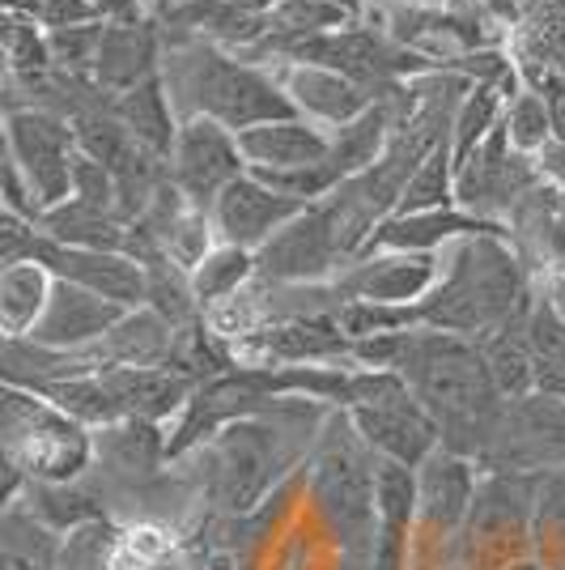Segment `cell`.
Listing matches in <instances>:
<instances>
[{"label": "cell", "instance_id": "obj_1", "mask_svg": "<svg viewBox=\"0 0 565 570\" xmlns=\"http://www.w3.org/2000/svg\"><path fill=\"white\" fill-rule=\"evenodd\" d=\"M162 81L179 119L205 116L230 132L298 116L277 72L205 39H175L162 56Z\"/></svg>", "mask_w": 565, "mask_h": 570}, {"label": "cell", "instance_id": "obj_2", "mask_svg": "<svg viewBox=\"0 0 565 570\" xmlns=\"http://www.w3.org/2000/svg\"><path fill=\"white\" fill-rule=\"evenodd\" d=\"M523 264L506 235L459 238L443 252V277L422 303L425 328L480 341L523 315Z\"/></svg>", "mask_w": 565, "mask_h": 570}, {"label": "cell", "instance_id": "obj_3", "mask_svg": "<svg viewBox=\"0 0 565 570\" xmlns=\"http://www.w3.org/2000/svg\"><path fill=\"white\" fill-rule=\"evenodd\" d=\"M396 371L413 387V396L438 417L443 448L455 443V434H485L502 413V392L480 354V341L472 336L413 328Z\"/></svg>", "mask_w": 565, "mask_h": 570}, {"label": "cell", "instance_id": "obj_4", "mask_svg": "<svg viewBox=\"0 0 565 570\" xmlns=\"http://www.w3.org/2000/svg\"><path fill=\"white\" fill-rule=\"evenodd\" d=\"M0 434H4V464H13L30 481L69 485L95 460V430L72 422L30 387L4 383L0 396Z\"/></svg>", "mask_w": 565, "mask_h": 570}, {"label": "cell", "instance_id": "obj_5", "mask_svg": "<svg viewBox=\"0 0 565 570\" xmlns=\"http://www.w3.org/2000/svg\"><path fill=\"white\" fill-rule=\"evenodd\" d=\"M375 460L354 422L340 413L315 460V502L340 537H375Z\"/></svg>", "mask_w": 565, "mask_h": 570}, {"label": "cell", "instance_id": "obj_6", "mask_svg": "<svg viewBox=\"0 0 565 570\" xmlns=\"http://www.w3.org/2000/svg\"><path fill=\"white\" fill-rule=\"evenodd\" d=\"M349 268V252L328 200L307 205L272 243L256 252V277L264 285H324Z\"/></svg>", "mask_w": 565, "mask_h": 570}, {"label": "cell", "instance_id": "obj_7", "mask_svg": "<svg viewBox=\"0 0 565 570\" xmlns=\"http://www.w3.org/2000/svg\"><path fill=\"white\" fill-rule=\"evenodd\" d=\"M4 158H13L30 188L39 191L43 209H56L72 196V163L77 132L72 119L48 107H9L4 116Z\"/></svg>", "mask_w": 565, "mask_h": 570}, {"label": "cell", "instance_id": "obj_8", "mask_svg": "<svg viewBox=\"0 0 565 570\" xmlns=\"http://www.w3.org/2000/svg\"><path fill=\"white\" fill-rule=\"evenodd\" d=\"M166 175L170 184L184 191V200L209 214L212 200L230 188L235 179L247 175V158L238 149V132L221 128L217 119H184L175 149L166 158Z\"/></svg>", "mask_w": 565, "mask_h": 570}, {"label": "cell", "instance_id": "obj_9", "mask_svg": "<svg viewBox=\"0 0 565 570\" xmlns=\"http://www.w3.org/2000/svg\"><path fill=\"white\" fill-rule=\"evenodd\" d=\"M532 188H541L536 158H523L511 145L506 124H497L494 137L455 170V205L476 217H489V222L515 214L518 200Z\"/></svg>", "mask_w": 565, "mask_h": 570}, {"label": "cell", "instance_id": "obj_10", "mask_svg": "<svg viewBox=\"0 0 565 570\" xmlns=\"http://www.w3.org/2000/svg\"><path fill=\"white\" fill-rule=\"evenodd\" d=\"M345 417L354 422V430L370 452L383 460H396L404 469H422L425 460L443 448V426L413 396V387H404L378 404H366V409H349Z\"/></svg>", "mask_w": 565, "mask_h": 570}, {"label": "cell", "instance_id": "obj_11", "mask_svg": "<svg viewBox=\"0 0 565 570\" xmlns=\"http://www.w3.org/2000/svg\"><path fill=\"white\" fill-rule=\"evenodd\" d=\"M34 261L43 264L56 282L95 289V294H102V298H111V303L128 311L149 307V273L128 252H86V247H65L56 238L39 235Z\"/></svg>", "mask_w": 565, "mask_h": 570}, {"label": "cell", "instance_id": "obj_12", "mask_svg": "<svg viewBox=\"0 0 565 570\" xmlns=\"http://www.w3.org/2000/svg\"><path fill=\"white\" fill-rule=\"evenodd\" d=\"M438 277H443V256L434 252H366L336 277V289L340 298L417 307L434 294Z\"/></svg>", "mask_w": 565, "mask_h": 570}, {"label": "cell", "instance_id": "obj_13", "mask_svg": "<svg viewBox=\"0 0 565 570\" xmlns=\"http://www.w3.org/2000/svg\"><path fill=\"white\" fill-rule=\"evenodd\" d=\"M303 209H307L303 200H289L281 191H272L264 179H256L247 170L242 179H235L230 188L212 200L209 217L221 243L242 247V252H259L264 243H272V238L281 235Z\"/></svg>", "mask_w": 565, "mask_h": 570}, {"label": "cell", "instance_id": "obj_14", "mask_svg": "<svg viewBox=\"0 0 565 570\" xmlns=\"http://www.w3.org/2000/svg\"><path fill=\"white\" fill-rule=\"evenodd\" d=\"M272 72L294 102V111L319 128H328V132L349 128L370 107H378V95L370 86H361L336 69H324V65H277Z\"/></svg>", "mask_w": 565, "mask_h": 570}, {"label": "cell", "instance_id": "obj_15", "mask_svg": "<svg viewBox=\"0 0 565 570\" xmlns=\"http://www.w3.org/2000/svg\"><path fill=\"white\" fill-rule=\"evenodd\" d=\"M476 490H480V481H476V464L468 455L438 448L417 469V523L434 537L464 532Z\"/></svg>", "mask_w": 565, "mask_h": 570}, {"label": "cell", "instance_id": "obj_16", "mask_svg": "<svg viewBox=\"0 0 565 570\" xmlns=\"http://www.w3.org/2000/svg\"><path fill=\"white\" fill-rule=\"evenodd\" d=\"M242 350L259 357V366H303V362H349L354 341L340 333L331 315H289L264 328L242 333Z\"/></svg>", "mask_w": 565, "mask_h": 570}, {"label": "cell", "instance_id": "obj_17", "mask_svg": "<svg viewBox=\"0 0 565 570\" xmlns=\"http://www.w3.org/2000/svg\"><path fill=\"white\" fill-rule=\"evenodd\" d=\"M417 528V469L375 460V537L370 570H408V541Z\"/></svg>", "mask_w": 565, "mask_h": 570}, {"label": "cell", "instance_id": "obj_18", "mask_svg": "<svg viewBox=\"0 0 565 570\" xmlns=\"http://www.w3.org/2000/svg\"><path fill=\"white\" fill-rule=\"evenodd\" d=\"M123 315H128V307H119V303L102 298L95 289H81V285L72 282H56L48 311L30 328V341L51 345V350H95Z\"/></svg>", "mask_w": 565, "mask_h": 570}, {"label": "cell", "instance_id": "obj_19", "mask_svg": "<svg viewBox=\"0 0 565 570\" xmlns=\"http://www.w3.org/2000/svg\"><path fill=\"white\" fill-rule=\"evenodd\" d=\"M480 235L511 238V222H489V217H476L468 209H459V205H450V209H434V214L387 217L375 235H370L366 252H434V256H443L450 243L480 238Z\"/></svg>", "mask_w": 565, "mask_h": 570}, {"label": "cell", "instance_id": "obj_20", "mask_svg": "<svg viewBox=\"0 0 565 570\" xmlns=\"http://www.w3.org/2000/svg\"><path fill=\"white\" fill-rule=\"evenodd\" d=\"M217 469H221V499L226 507H251L277 469V430L259 426V417H238L217 430Z\"/></svg>", "mask_w": 565, "mask_h": 570}, {"label": "cell", "instance_id": "obj_21", "mask_svg": "<svg viewBox=\"0 0 565 570\" xmlns=\"http://www.w3.org/2000/svg\"><path fill=\"white\" fill-rule=\"evenodd\" d=\"M158 26H162L158 18H149V22H107L95 65V86L102 95L119 98L162 72L166 51Z\"/></svg>", "mask_w": 565, "mask_h": 570}, {"label": "cell", "instance_id": "obj_22", "mask_svg": "<svg viewBox=\"0 0 565 570\" xmlns=\"http://www.w3.org/2000/svg\"><path fill=\"white\" fill-rule=\"evenodd\" d=\"M98 375L116 392L123 417H141L158 426L166 417H184V409L200 387V380L179 366H107Z\"/></svg>", "mask_w": 565, "mask_h": 570}, {"label": "cell", "instance_id": "obj_23", "mask_svg": "<svg viewBox=\"0 0 565 570\" xmlns=\"http://www.w3.org/2000/svg\"><path fill=\"white\" fill-rule=\"evenodd\" d=\"M331 137L328 128L310 124L303 116L289 119H268L247 132H238V149L247 158V170H294V167H315L331 158Z\"/></svg>", "mask_w": 565, "mask_h": 570}, {"label": "cell", "instance_id": "obj_24", "mask_svg": "<svg viewBox=\"0 0 565 570\" xmlns=\"http://www.w3.org/2000/svg\"><path fill=\"white\" fill-rule=\"evenodd\" d=\"M506 43L527 86L541 77H565V0H527L506 30Z\"/></svg>", "mask_w": 565, "mask_h": 570}, {"label": "cell", "instance_id": "obj_25", "mask_svg": "<svg viewBox=\"0 0 565 570\" xmlns=\"http://www.w3.org/2000/svg\"><path fill=\"white\" fill-rule=\"evenodd\" d=\"M179 350V328L153 307H137L98 341L90 357L98 371L107 366H170Z\"/></svg>", "mask_w": 565, "mask_h": 570}, {"label": "cell", "instance_id": "obj_26", "mask_svg": "<svg viewBox=\"0 0 565 570\" xmlns=\"http://www.w3.org/2000/svg\"><path fill=\"white\" fill-rule=\"evenodd\" d=\"M111 111L116 119L137 137V141L149 149V154H158V158H170V149H175V137H179V111H175V102H170V90H166L162 72L158 77H149L141 81L137 90H128V95H119L111 102Z\"/></svg>", "mask_w": 565, "mask_h": 570}, {"label": "cell", "instance_id": "obj_27", "mask_svg": "<svg viewBox=\"0 0 565 570\" xmlns=\"http://www.w3.org/2000/svg\"><path fill=\"white\" fill-rule=\"evenodd\" d=\"M39 230L65 247H86V252H128L132 256V226L119 214L81 205V200H65L43 214Z\"/></svg>", "mask_w": 565, "mask_h": 570}, {"label": "cell", "instance_id": "obj_28", "mask_svg": "<svg viewBox=\"0 0 565 570\" xmlns=\"http://www.w3.org/2000/svg\"><path fill=\"white\" fill-rule=\"evenodd\" d=\"M56 277L39 261L0 268V328L4 336H30L39 315L48 311Z\"/></svg>", "mask_w": 565, "mask_h": 570}, {"label": "cell", "instance_id": "obj_29", "mask_svg": "<svg viewBox=\"0 0 565 570\" xmlns=\"http://www.w3.org/2000/svg\"><path fill=\"white\" fill-rule=\"evenodd\" d=\"M511 324L480 336V354L489 362L502 401H523L536 392V350L527 341V315H523V328H511Z\"/></svg>", "mask_w": 565, "mask_h": 570}, {"label": "cell", "instance_id": "obj_30", "mask_svg": "<svg viewBox=\"0 0 565 570\" xmlns=\"http://www.w3.org/2000/svg\"><path fill=\"white\" fill-rule=\"evenodd\" d=\"M95 452L102 455V460H111L116 469L149 473L158 460H170V434H162L158 422L123 417L116 426L95 430Z\"/></svg>", "mask_w": 565, "mask_h": 570}, {"label": "cell", "instance_id": "obj_31", "mask_svg": "<svg viewBox=\"0 0 565 570\" xmlns=\"http://www.w3.org/2000/svg\"><path fill=\"white\" fill-rule=\"evenodd\" d=\"M0 39H4V60H9V77L26 81L30 90H39L43 81L56 77L51 65L48 26L30 13H4L0 18Z\"/></svg>", "mask_w": 565, "mask_h": 570}, {"label": "cell", "instance_id": "obj_32", "mask_svg": "<svg viewBox=\"0 0 565 570\" xmlns=\"http://www.w3.org/2000/svg\"><path fill=\"white\" fill-rule=\"evenodd\" d=\"M188 277H191V294H196L200 311L221 307V303L238 298V289L247 282H256V252L217 243L209 256L191 268Z\"/></svg>", "mask_w": 565, "mask_h": 570}, {"label": "cell", "instance_id": "obj_33", "mask_svg": "<svg viewBox=\"0 0 565 570\" xmlns=\"http://www.w3.org/2000/svg\"><path fill=\"white\" fill-rule=\"evenodd\" d=\"M43 401H51L56 409H65L72 422H81V426L90 430H102V426H116L123 422V409H119L116 392L107 387L102 375H72V380H60V383H43V387H34Z\"/></svg>", "mask_w": 565, "mask_h": 570}, {"label": "cell", "instance_id": "obj_34", "mask_svg": "<svg viewBox=\"0 0 565 570\" xmlns=\"http://www.w3.org/2000/svg\"><path fill=\"white\" fill-rule=\"evenodd\" d=\"M450 205H455V158H450L447 137L438 149H429V158L422 167L408 175L396 214H434V209H450Z\"/></svg>", "mask_w": 565, "mask_h": 570}, {"label": "cell", "instance_id": "obj_35", "mask_svg": "<svg viewBox=\"0 0 565 570\" xmlns=\"http://www.w3.org/2000/svg\"><path fill=\"white\" fill-rule=\"evenodd\" d=\"M331 320L340 324V333L349 341H370V336H391V333H413L425 328L422 303L417 307H391V303H366V298H345L331 311Z\"/></svg>", "mask_w": 565, "mask_h": 570}, {"label": "cell", "instance_id": "obj_36", "mask_svg": "<svg viewBox=\"0 0 565 570\" xmlns=\"http://www.w3.org/2000/svg\"><path fill=\"white\" fill-rule=\"evenodd\" d=\"M30 520H39L48 532H72L81 523L102 520V507L81 490L69 485H48V481H30Z\"/></svg>", "mask_w": 565, "mask_h": 570}, {"label": "cell", "instance_id": "obj_37", "mask_svg": "<svg viewBox=\"0 0 565 570\" xmlns=\"http://www.w3.org/2000/svg\"><path fill=\"white\" fill-rule=\"evenodd\" d=\"M506 137L523 158H541V149L553 141V119H548V102L541 90H532L527 81L518 86L515 95L506 98Z\"/></svg>", "mask_w": 565, "mask_h": 570}, {"label": "cell", "instance_id": "obj_38", "mask_svg": "<svg viewBox=\"0 0 565 570\" xmlns=\"http://www.w3.org/2000/svg\"><path fill=\"white\" fill-rule=\"evenodd\" d=\"M102 30H107V22L56 26V30H48L56 77H69V81H95L98 48H102Z\"/></svg>", "mask_w": 565, "mask_h": 570}, {"label": "cell", "instance_id": "obj_39", "mask_svg": "<svg viewBox=\"0 0 565 570\" xmlns=\"http://www.w3.org/2000/svg\"><path fill=\"white\" fill-rule=\"evenodd\" d=\"M69 200H81V205H95V209H107V214H119V179L107 163H98L90 154L77 149V163H72V196Z\"/></svg>", "mask_w": 565, "mask_h": 570}, {"label": "cell", "instance_id": "obj_40", "mask_svg": "<svg viewBox=\"0 0 565 570\" xmlns=\"http://www.w3.org/2000/svg\"><path fill=\"white\" fill-rule=\"evenodd\" d=\"M39 235H43V230H39L34 222H26V217H18V214H0V268L34 261Z\"/></svg>", "mask_w": 565, "mask_h": 570}, {"label": "cell", "instance_id": "obj_41", "mask_svg": "<svg viewBox=\"0 0 565 570\" xmlns=\"http://www.w3.org/2000/svg\"><path fill=\"white\" fill-rule=\"evenodd\" d=\"M0 188H4V214H18L26 222H43V200H39V191L30 188V179L22 175V167L13 163V158H4V175H0Z\"/></svg>", "mask_w": 565, "mask_h": 570}, {"label": "cell", "instance_id": "obj_42", "mask_svg": "<svg viewBox=\"0 0 565 570\" xmlns=\"http://www.w3.org/2000/svg\"><path fill=\"white\" fill-rule=\"evenodd\" d=\"M30 18H39L48 30H56V26L102 22L95 9H90V0H34L30 4Z\"/></svg>", "mask_w": 565, "mask_h": 570}, {"label": "cell", "instance_id": "obj_43", "mask_svg": "<svg viewBox=\"0 0 565 570\" xmlns=\"http://www.w3.org/2000/svg\"><path fill=\"white\" fill-rule=\"evenodd\" d=\"M90 9L102 22H149V18H158L149 0H90Z\"/></svg>", "mask_w": 565, "mask_h": 570}, {"label": "cell", "instance_id": "obj_44", "mask_svg": "<svg viewBox=\"0 0 565 570\" xmlns=\"http://www.w3.org/2000/svg\"><path fill=\"white\" fill-rule=\"evenodd\" d=\"M532 90H541L553 119V141H565V77H541L532 81Z\"/></svg>", "mask_w": 565, "mask_h": 570}, {"label": "cell", "instance_id": "obj_45", "mask_svg": "<svg viewBox=\"0 0 565 570\" xmlns=\"http://www.w3.org/2000/svg\"><path fill=\"white\" fill-rule=\"evenodd\" d=\"M536 170L541 179H548L553 188H565V141H548L536 158Z\"/></svg>", "mask_w": 565, "mask_h": 570}, {"label": "cell", "instance_id": "obj_46", "mask_svg": "<svg viewBox=\"0 0 565 570\" xmlns=\"http://www.w3.org/2000/svg\"><path fill=\"white\" fill-rule=\"evenodd\" d=\"M400 9H408V13H447V9H455L459 0H396Z\"/></svg>", "mask_w": 565, "mask_h": 570}, {"label": "cell", "instance_id": "obj_47", "mask_svg": "<svg viewBox=\"0 0 565 570\" xmlns=\"http://www.w3.org/2000/svg\"><path fill=\"white\" fill-rule=\"evenodd\" d=\"M324 4H336V9H349V13H354V18H361V13H366V4H370V0H324Z\"/></svg>", "mask_w": 565, "mask_h": 570}, {"label": "cell", "instance_id": "obj_48", "mask_svg": "<svg viewBox=\"0 0 565 570\" xmlns=\"http://www.w3.org/2000/svg\"><path fill=\"white\" fill-rule=\"evenodd\" d=\"M497 570H544L536 558H511V562H502Z\"/></svg>", "mask_w": 565, "mask_h": 570}, {"label": "cell", "instance_id": "obj_49", "mask_svg": "<svg viewBox=\"0 0 565 570\" xmlns=\"http://www.w3.org/2000/svg\"><path fill=\"white\" fill-rule=\"evenodd\" d=\"M548 298H553V307L565 315V285L562 282H553V289H548Z\"/></svg>", "mask_w": 565, "mask_h": 570}, {"label": "cell", "instance_id": "obj_50", "mask_svg": "<svg viewBox=\"0 0 565 570\" xmlns=\"http://www.w3.org/2000/svg\"><path fill=\"white\" fill-rule=\"evenodd\" d=\"M0 4H4V13H30L34 0H0Z\"/></svg>", "mask_w": 565, "mask_h": 570}, {"label": "cell", "instance_id": "obj_51", "mask_svg": "<svg viewBox=\"0 0 565 570\" xmlns=\"http://www.w3.org/2000/svg\"><path fill=\"white\" fill-rule=\"evenodd\" d=\"M557 214H562V222H565V188H557Z\"/></svg>", "mask_w": 565, "mask_h": 570}, {"label": "cell", "instance_id": "obj_52", "mask_svg": "<svg viewBox=\"0 0 565 570\" xmlns=\"http://www.w3.org/2000/svg\"><path fill=\"white\" fill-rule=\"evenodd\" d=\"M557 282H562V285H565V273H562V277H557Z\"/></svg>", "mask_w": 565, "mask_h": 570}, {"label": "cell", "instance_id": "obj_53", "mask_svg": "<svg viewBox=\"0 0 565 570\" xmlns=\"http://www.w3.org/2000/svg\"><path fill=\"white\" fill-rule=\"evenodd\" d=\"M175 4H184V0H175Z\"/></svg>", "mask_w": 565, "mask_h": 570}]
</instances>
